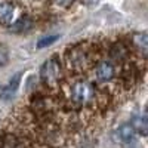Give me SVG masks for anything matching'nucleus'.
I'll return each mask as SVG.
<instances>
[{
	"instance_id": "obj_2",
	"label": "nucleus",
	"mask_w": 148,
	"mask_h": 148,
	"mask_svg": "<svg viewBox=\"0 0 148 148\" xmlns=\"http://www.w3.org/2000/svg\"><path fill=\"white\" fill-rule=\"evenodd\" d=\"M65 59H67L68 67L76 73H83L88 68H90V65L93 64L92 55L82 46L71 47L65 55Z\"/></svg>"
},
{
	"instance_id": "obj_11",
	"label": "nucleus",
	"mask_w": 148,
	"mask_h": 148,
	"mask_svg": "<svg viewBox=\"0 0 148 148\" xmlns=\"http://www.w3.org/2000/svg\"><path fill=\"white\" fill-rule=\"evenodd\" d=\"M132 126L133 129L139 132L141 135H147V129H148V123H147V117L145 116H139V117H135L132 121Z\"/></svg>"
},
{
	"instance_id": "obj_6",
	"label": "nucleus",
	"mask_w": 148,
	"mask_h": 148,
	"mask_svg": "<svg viewBox=\"0 0 148 148\" xmlns=\"http://www.w3.org/2000/svg\"><path fill=\"white\" fill-rule=\"evenodd\" d=\"M14 12H15V8L10 2H0V24L2 25H10L12 24V19H14Z\"/></svg>"
},
{
	"instance_id": "obj_8",
	"label": "nucleus",
	"mask_w": 148,
	"mask_h": 148,
	"mask_svg": "<svg viewBox=\"0 0 148 148\" xmlns=\"http://www.w3.org/2000/svg\"><path fill=\"white\" fill-rule=\"evenodd\" d=\"M0 148H24V144L15 135H5L0 138Z\"/></svg>"
},
{
	"instance_id": "obj_12",
	"label": "nucleus",
	"mask_w": 148,
	"mask_h": 148,
	"mask_svg": "<svg viewBox=\"0 0 148 148\" xmlns=\"http://www.w3.org/2000/svg\"><path fill=\"white\" fill-rule=\"evenodd\" d=\"M58 39H59V36H45V37H42V39L37 42V47H39V49L46 47L49 45H52L53 42H56Z\"/></svg>"
},
{
	"instance_id": "obj_9",
	"label": "nucleus",
	"mask_w": 148,
	"mask_h": 148,
	"mask_svg": "<svg viewBox=\"0 0 148 148\" xmlns=\"http://www.w3.org/2000/svg\"><path fill=\"white\" fill-rule=\"evenodd\" d=\"M30 28H31V19L25 15L19 18L14 25L10 24V31H14V33H24V31H28Z\"/></svg>"
},
{
	"instance_id": "obj_1",
	"label": "nucleus",
	"mask_w": 148,
	"mask_h": 148,
	"mask_svg": "<svg viewBox=\"0 0 148 148\" xmlns=\"http://www.w3.org/2000/svg\"><path fill=\"white\" fill-rule=\"evenodd\" d=\"M70 96L74 104L89 105L96 98V92H95V88L92 86V83L83 82V80H76L70 86Z\"/></svg>"
},
{
	"instance_id": "obj_4",
	"label": "nucleus",
	"mask_w": 148,
	"mask_h": 148,
	"mask_svg": "<svg viewBox=\"0 0 148 148\" xmlns=\"http://www.w3.org/2000/svg\"><path fill=\"white\" fill-rule=\"evenodd\" d=\"M114 74H116V67L111 61H107V59L99 61L95 67V76H96L98 82L105 83V82L113 80Z\"/></svg>"
},
{
	"instance_id": "obj_13",
	"label": "nucleus",
	"mask_w": 148,
	"mask_h": 148,
	"mask_svg": "<svg viewBox=\"0 0 148 148\" xmlns=\"http://www.w3.org/2000/svg\"><path fill=\"white\" fill-rule=\"evenodd\" d=\"M8 58H9V53H8V49L0 46V67L5 65L8 62Z\"/></svg>"
},
{
	"instance_id": "obj_5",
	"label": "nucleus",
	"mask_w": 148,
	"mask_h": 148,
	"mask_svg": "<svg viewBox=\"0 0 148 148\" xmlns=\"http://www.w3.org/2000/svg\"><path fill=\"white\" fill-rule=\"evenodd\" d=\"M19 82H21V73L15 74V76L0 89V99L2 101H10L12 98H15L18 88H19Z\"/></svg>"
},
{
	"instance_id": "obj_14",
	"label": "nucleus",
	"mask_w": 148,
	"mask_h": 148,
	"mask_svg": "<svg viewBox=\"0 0 148 148\" xmlns=\"http://www.w3.org/2000/svg\"><path fill=\"white\" fill-rule=\"evenodd\" d=\"M55 2L59 5V6H62V8H68L74 0H55Z\"/></svg>"
},
{
	"instance_id": "obj_10",
	"label": "nucleus",
	"mask_w": 148,
	"mask_h": 148,
	"mask_svg": "<svg viewBox=\"0 0 148 148\" xmlns=\"http://www.w3.org/2000/svg\"><path fill=\"white\" fill-rule=\"evenodd\" d=\"M135 133H136V130L133 129L132 123H126V125H123V126L120 127V138H121V141H125L126 144L133 142Z\"/></svg>"
},
{
	"instance_id": "obj_15",
	"label": "nucleus",
	"mask_w": 148,
	"mask_h": 148,
	"mask_svg": "<svg viewBox=\"0 0 148 148\" xmlns=\"http://www.w3.org/2000/svg\"><path fill=\"white\" fill-rule=\"evenodd\" d=\"M98 0H84V3L86 5H93V3H96Z\"/></svg>"
},
{
	"instance_id": "obj_3",
	"label": "nucleus",
	"mask_w": 148,
	"mask_h": 148,
	"mask_svg": "<svg viewBox=\"0 0 148 148\" xmlns=\"http://www.w3.org/2000/svg\"><path fill=\"white\" fill-rule=\"evenodd\" d=\"M40 76L47 86H55L58 83L61 77V67L56 58H49L47 61H45L40 68Z\"/></svg>"
},
{
	"instance_id": "obj_7",
	"label": "nucleus",
	"mask_w": 148,
	"mask_h": 148,
	"mask_svg": "<svg viewBox=\"0 0 148 148\" xmlns=\"http://www.w3.org/2000/svg\"><path fill=\"white\" fill-rule=\"evenodd\" d=\"M133 42L135 46L138 47V51L142 53L144 58H147V52H148V39L145 33H136L133 34Z\"/></svg>"
}]
</instances>
